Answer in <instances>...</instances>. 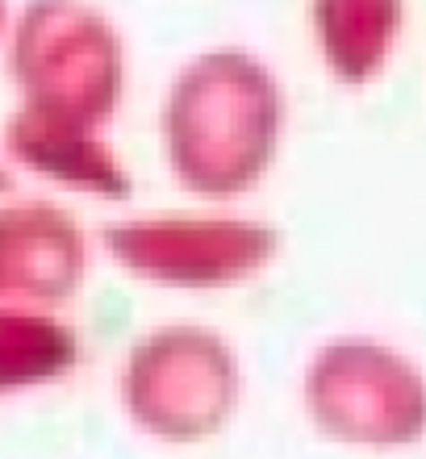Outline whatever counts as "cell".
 <instances>
[{
	"mask_svg": "<svg viewBox=\"0 0 426 459\" xmlns=\"http://www.w3.org/2000/svg\"><path fill=\"white\" fill-rule=\"evenodd\" d=\"M0 22H4V0H0Z\"/></svg>",
	"mask_w": 426,
	"mask_h": 459,
	"instance_id": "obj_7",
	"label": "cell"
},
{
	"mask_svg": "<svg viewBox=\"0 0 426 459\" xmlns=\"http://www.w3.org/2000/svg\"><path fill=\"white\" fill-rule=\"evenodd\" d=\"M317 393H360L326 418L343 435L360 438H410L426 430V385L377 347H339L317 368Z\"/></svg>",
	"mask_w": 426,
	"mask_h": 459,
	"instance_id": "obj_3",
	"label": "cell"
},
{
	"mask_svg": "<svg viewBox=\"0 0 426 459\" xmlns=\"http://www.w3.org/2000/svg\"><path fill=\"white\" fill-rule=\"evenodd\" d=\"M9 151L17 159H25L30 168L55 176V180L88 184L100 196H130L126 171L92 138V126L22 109L9 121Z\"/></svg>",
	"mask_w": 426,
	"mask_h": 459,
	"instance_id": "obj_4",
	"label": "cell"
},
{
	"mask_svg": "<svg viewBox=\"0 0 426 459\" xmlns=\"http://www.w3.org/2000/svg\"><path fill=\"white\" fill-rule=\"evenodd\" d=\"M281 92L247 55H205L184 67L168 100L171 168L201 196H234L276 155Z\"/></svg>",
	"mask_w": 426,
	"mask_h": 459,
	"instance_id": "obj_1",
	"label": "cell"
},
{
	"mask_svg": "<svg viewBox=\"0 0 426 459\" xmlns=\"http://www.w3.org/2000/svg\"><path fill=\"white\" fill-rule=\"evenodd\" d=\"M314 25L330 72L343 84H368L397 42L402 0H314Z\"/></svg>",
	"mask_w": 426,
	"mask_h": 459,
	"instance_id": "obj_5",
	"label": "cell"
},
{
	"mask_svg": "<svg viewBox=\"0 0 426 459\" xmlns=\"http://www.w3.org/2000/svg\"><path fill=\"white\" fill-rule=\"evenodd\" d=\"M0 188H9V176H4V171H0Z\"/></svg>",
	"mask_w": 426,
	"mask_h": 459,
	"instance_id": "obj_6",
	"label": "cell"
},
{
	"mask_svg": "<svg viewBox=\"0 0 426 459\" xmlns=\"http://www.w3.org/2000/svg\"><path fill=\"white\" fill-rule=\"evenodd\" d=\"M13 75L30 92L25 109L97 126L113 113L122 88V50L105 17L80 0H30Z\"/></svg>",
	"mask_w": 426,
	"mask_h": 459,
	"instance_id": "obj_2",
	"label": "cell"
}]
</instances>
